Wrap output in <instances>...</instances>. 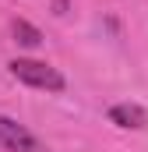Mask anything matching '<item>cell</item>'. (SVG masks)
Returning <instances> with one entry per match:
<instances>
[{"mask_svg": "<svg viewBox=\"0 0 148 152\" xmlns=\"http://www.w3.org/2000/svg\"><path fill=\"white\" fill-rule=\"evenodd\" d=\"M11 75L25 85H32V88H42V92H64V85H67L57 67H49L42 60H28V57L11 60Z\"/></svg>", "mask_w": 148, "mask_h": 152, "instance_id": "obj_1", "label": "cell"}, {"mask_svg": "<svg viewBox=\"0 0 148 152\" xmlns=\"http://www.w3.org/2000/svg\"><path fill=\"white\" fill-rule=\"evenodd\" d=\"M0 149L7 152H42V142L28 127H21L11 117H0Z\"/></svg>", "mask_w": 148, "mask_h": 152, "instance_id": "obj_2", "label": "cell"}, {"mask_svg": "<svg viewBox=\"0 0 148 152\" xmlns=\"http://www.w3.org/2000/svg\"><path fill=\"white\" fill-rule=\"evenodd\" d=\"M110 120L116 127H134V131H141L148 124V110L145 106H138V103H116L110 110Z\"/></svg>", "mask_w": 148, "mask_h": 152, "instance_id": "obj_3", "label": "cell"}, {"mask_svg": "<svg viewBox=\"0 0 148 152\" xmlns=\"http://www.w3.org/2000/svg\"><path fill=\"white\" fill-rule=\"evenodd\" d=\"M11 32H14V42H21V46H28V50H36L39 42H42V32H39L36 25H28V21H14L11 25Z\"/></svg>", "mask_w": 148, "mask_h": 152, "instance_id": "obj_4", "label": "cell"}]
</instances>
